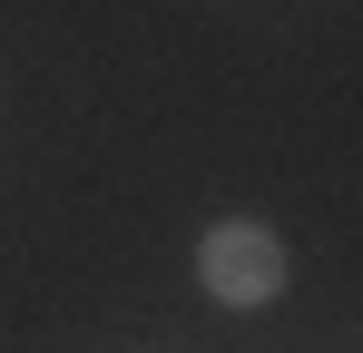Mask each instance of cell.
<instances>
[{
    "label": "cell",
    "instance_id": "1",
    "mask_svg": "<svg viewBox=\"0 0 363 353\" xmlns=\"http://www.w3.org/2000/svg\"><path fill=\"white\" fill-rule=\"evenodd\" d=\"M196 285L216 294V304H236V314H255V304H275V294L295 285V255H285V235H275V226L226 216V226L196 235Z\"/></svg>",
    "mask_w": 363,
    "mask_h": 353
}]
</instances>
